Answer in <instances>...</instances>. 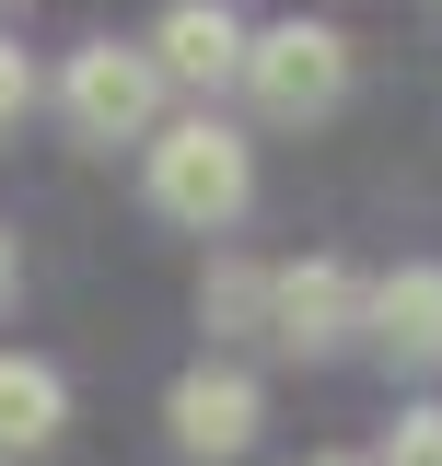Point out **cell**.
Here are the masks:
<instances>
[{"label": "cell", "instance_id": "cell-9", "mask_svg": "<svg viewBox=\"0 0 442 466\" xmlns=\"http://www.w3.org/2000/svg\"><path fill=\"white\" fill-rule=\"evenodd\" d=\"M198 315H210V339H268V268L221 257L210 280H198Z\"/></svg>", "mask_w": 442, "mask_h": 466}, {"label": "cell", "instance_id": "cell-8", "mask_svg": "<svg viewBox=\"0 0 442 466\" xmlns=\"http://www.w3.org/2000/svg\"><path fill=\"white\" fill-rule=\"evenodd\" d=\"M58 420H70V385H58L47 361H24V350H0V455H47Z\"/></svg>", "mask_w": 442, "mask_h": 466}, {"label": "cell", "instance_id": "cell-5", "mask_svg": "<svg viewBox=\"0 0 442 466\" xmlns=\"http://www.w3.org/2000/svg\"><path fill=\"white\" fill-rule=\"evenodd\" d=\"M164 420H175V443L186 455H245L256 443V373H233V361H198V373H175V397H164Z\"/></svg>", "mask_w": 442, "mask_h": 466}, {"label": "cell", "instance_id": "cell-6", "mask_svg": "<svg viewBox=\"0 0 442 466\" xmlns=\"http://www.w3.org/2000/svg\"><path fill=\"white\" fill-rule=\"evenodd\" d=\"M152 70L164 82H198V94L210 82H245V24L221 0H175L164 24H152Z\"/></svg>", "mask_w": 442, "mask_h": 466}, {"label": "cell", "instance_id": "cell-10", "mask_svg": "<svg viewBox=\"0 0 442 466\" xmlns=\"http://www.w3.org/2000/svg\"><path fill=\"white\" fill-rule=\"evenodd\" d=\"M385 466H442V408H396V431H385Z\"/></svg>", "mask_w": 442, "mask_h": 466}, {"label": "cell", "instance_id": "cell-4", "mask_svg": "<svg viewBox=\"0 0 442 466\" xmlns=\"http://www.w3.org/2000/svg\"><path fill=\"white\" fill-rule=\"evenodd\" d=\"M349 327H361V280H349L337 257H291V268H268V339L279 350L315 361V350H337Z\"/></svg>", "mask_w": 442, "mask_h": 466}, {"label": "cell", "instance_id": "cell-11", "mask_svg": "<svg viewBox=\"0 0 442 466\" xmlns=\"http://www.w3.org/2000/svg\"><path fill=\"white\" fill-rule=\"evenodd\" d=\"M24 106H35V58L0 35V128H24Z\"/></svg>", "mask_w": 442, "mask_h": 466}, {"label": "cell", "instance_id": "cell-7", "mask_svg": "<svg viewBox=\"0 0 442 466\" xmlns=\"http://www.w3.org/2000/svg\"><path fill=\"white\" fill-rule=\"evenodd\" d=\"M361 327L396 350V361H442V268H385V280L361 291Z\"/></svg>", "mask_w": 442, "mask_h": 466}, {"label": "cell", "instance_id": "cell-12", "mask_svg": "<svg viewBox=\"0 0 442 466\" xmlns=\"http://www.w3.org/2000/svg\"><path fill=\"white\" fill-rule=\"evenodd\" d=\"M0 303H12V233H0Z\"/></svg>", "mask_w": 442, "mask_h": 466}, {"label": "cell", "instance_id": "cell-3", "mask_svg": "<svg viewBox=\"0 0 442 466\" xmlns=\"http://www.w3.org/2000/svg\"><path fill=\"white\" fill-rule=\"evenodd\" d=\"M58 106H70V128H82V140H152V116H164V70H152V47L94 35V47L70 58Z\"/></svg>", "mask_w": 442, "mask_h": 466}, {"label": "cell", "instance_id": "cell-1", "mask_svg": "<svg viewBox=\"0 0 442 466\" xmlns=\"http://www.w3.org/2000/svg\"><path fill=\"white\" fill-rule=\"evenodd\" d=\"M140 152H152V210L186 222V233H221L256 198V152H245V128H221V116H175Z\"/></svg>", "mask_w": 442, "mask_h": 466}, {"label": "cell", "instance_id": "cell-2", "mask_svg": "<svg viewBox=\"0 0 442 466\" xmlns=\"http://www.w3.org/2000/svg\"><path fill=\"white\" fill-rule=\"evenodd\" d=\"M245 94L268 116H326L349 94V35L337 24H268V35H245Z\"/></svg>", "mask_w": 442, "mask_h": 466}, {"label": "cell", "instance_id": "cell-13", "mask_svg": "<svg viewBox=\"0 0 442 466\" xmlns=\"http://www.w3.org/2000/svg\"><path fill=\"white\" fill-rule=\"evenodd\" d=\"M315 466H361V455H315Z\"/></svg>", "mask_w": 442, "mask_h": 466}]
</instances>
